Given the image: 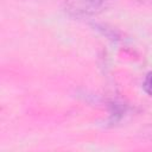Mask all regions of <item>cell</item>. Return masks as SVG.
<instances>
[{
  "label": "cell",
  "mask_w": 152,
  "mask_h": 152,
  "mask_svg": "<svg viewBox=\"0 0 152 152\" xmlns=\"http://www.w3.org/2000/svg\"><path fill=\"white\" fill-rule=\"evenodd\" d=\"M110 1L112 0H64L68 10L78 15L96 14L103 11Z\"/></svg>",
  "instance_id": "obj_1"
},
{
  "label": "cell",
  "mask_w": 152,
  "mask_h": 152,
  "mask_svg": "<svg viewBox=\"0 0 152 152\" xmlns=\"http://www.w3.org/2000/svg\"><path fill=\"white\" fill-rule=\"evenodd\" d=\"M142 89L145 90V93L150 96H152V71L146 74L144 82H142Z\"/></svg>",
  "instance_id": "obj_2"
}]
</instances>
